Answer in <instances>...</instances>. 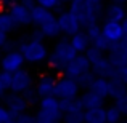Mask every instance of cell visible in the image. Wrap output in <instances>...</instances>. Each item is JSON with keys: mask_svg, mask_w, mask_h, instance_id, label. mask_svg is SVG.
Returning <instances> with one entry per match:
<instances>
[{"mask_svg": "<svg viewBox=\"0 0 127 123\" xmlns=\"http://www.w3.org/2000/svg\"><path fill=\"white\" fill-rule=\"evenodd\" d=\"M69 11L79 19L82 27L92 22H98L100 16L103 15L101 0H71Z\"/></svg>", "mask_w": 127, "mask_h": 123, "instance_id": "6da1fadb", "label": "cell"}, {"mask_svg": "<svg viewBox=\"0 0 127 123\" xmlns=\"http://www.w3.org/2000/svg\"><path fill=\"white\" fill-rule=\"evenodd\" d=\"M76 54H77V53L72 50V46L69 45V42L66 40V38H61V40H58L55 43L53 50L48 53L47 61H48V66L52 69L63 72V69L66 67V64H68Z\"/></svg>", "mask_w": 127, "mask_h": 123, "instance_id": "7a4b0ae2", "label": "cell"}, {"mask_svg": "<svg viewBox=\"0 0 127 123\" xmlns=\"http://www.w3.org/2000/svg\"><path fill=\"white\" fill-rule=\"evenodd\" d=\"M18 51L23 54L24 62H29V64H40V62L47 61V56H48L47 45L37 38H31V40L21 43Z\"/></svg>", "mask_w": 127, "mask_h": 123, "instance_id": "3957f363", "label": "cell"}, {"mask_svg": "<svg viewBox=\"0 0 127 123\" xmlns=\"http://www.w3.org/2000/svg\"><path fill=\"white\" fill-rule=\"evenodd\" d=\"M81 93L77 82L74 78H69L66 75L56 78L55 80V86H53V96L58 98L60 101L63 99H76Z\"/></svg>", "mask_w": 127, "mask_h": 123, "instance_id": "277c9868", "label": "cell"}, {"mask_svg": "<svg viewBox=\"0 0 127 123\" xmlns=\"http://www.w3.org/2000/svg\"><path fill=\"white\" fill-rule=\"evenodd\" d=\"M100 31H101V35L109 43H116L122 38H127V21L122 19L121 22H118V21H108L106 19L100 26Z\"/></svg>", "mask_w": 127, "mask_h": 123, "instance_id": "5b68a950", "label": "cell"}, {"mask_svg": "<svg viewBox=\"0 0 127 123\" xmlns=\"http://www.w3.org/2000/svg\"><path fill=\"white\" fill-rule=\"evenodd\" d=\"M89 70H90V62L87 61V58L84 54H76L74 58L66 64V67L63 69V75L77 80L82 74H85V72H89Z\"/></svg>", "mask_w": 127, "mask_h": 123, "instance_id": "8992f818", "label": "cell"}, {"mask_svg": "<svg viewBox=\"0 0 127 123\" xmlns=\"http://www.w3.org/2000/svg\"><path fill=\"white\" fill-rule=\"evenodd\" d=\"M56 22H58V27H60V34L63 35H72L76 32L82 31V26L79 22V19L72 15L71 11H61L58 16H56Z\"/></svg>", "mask_w": 127, "mask_h": 123, "instance_id": "52a82bcc", "label": "cell"}, {"mask_svg": "<svg viewBox=\"0 0 127 123\" xmlns=\"http://www.w3.org/2000/svg\"><path fill=\"white\" fill-rule=\"evenodd\" d=\"M108 61L111 62L113 66L119 67V66H127V38H122V40L111 43L108 48Z\"/></svg>", "mask_w": 127, "mask_h": 123, "instance_id": "ba28073f", "label": "cell"}, {"mask_svg": "<svg viewBox=\"0 0 127 123\" xmlns=\"http://www.w3.org/2000/svg\"><path fill=\"white\" fill-rule=\"evenodd\" d=\"M34 80H32V75L29 74L26 69H18L11 74V83H10V91L11 93H24L28 88H31Z\"/></svg>", "mask_w": 127, "mask_h": 123, "instance_id": "9c48e42d", "label": "cell"}, {"mask_svg": "<svg viewBox=\"0 0 127 123\" xmlns=\"http://www.w3.org/2000/svg\"><path fill=\"white\" fill-rule=\"evenodd\" d=\"M23 66H24V58L18 50L6 51L3 56H0V70L13 74L18 69H23Z\"/></svg>", "mask_w": 127, "mask_h": 123, "instance_id": "30bf717a", "label": "cell"}, {"mask_svg": "<svg viewBox=\"0 0 127 123\" xmlns=\"http://www.w3.org/2000/svg\"><path fill=\"white\" fill-rule=\"evenodd\" d=\"M39 112L55 118V120H61L63 112H61V107H60V99L55 98L53 94L39 98Z\"/></svg>", "mask_w": 127, "mask_h": 123, "instance_id": "8fae6325", "label": "cell"}, {"mask_svg": "<svg viewBox=\"0 0 127 123\" xmlns=\"http://www.w3.org/2000/svg\"><path fill=\"white\" fill-rule=\"evenodd\" d=\"M8 13L13 18V21L16 22V26H29L31 24V11L21 2L8 3Z\"/></svg>", "mask_w": 127, "mask_h": 123, "instance_id": "7c38bea8", "label": "cell"}, {"mask_svg": "<svg viewBox=\"0 0 127 123\" xmlns=\"http://www.w3.org/2000/svg\"><path fill=\"white\" fill-rule=\"evenodd\" d=\"M3 99H5V107L8 109V112L13 117H16L19 114H24L29 105L26 102V99L23 98V94H18V93H11L8 96H3Z\"/></svg>", "mask_w": 127, "mask_h": 123, "instance_id": "4fadbf2b", "label": "cell"}, {"mask_svg": "<svg viewBox=\"0 0 127 123\" xmlns=\"http://www.w3.org/2000/svg\"><path fill=\"white\" fill-rule=\"evenodd\" d=\"M29 11H31V24H34L35 27H40V26H43L45 22H48L50 19L55 18V15H53L52 10L42 8V6H39V5L31 6Z\"/></svg>", "mask_w": 127, "mask_h": 123, "instance_id": "5bb4252c", "label": "cell"}, {"mask_svg": "<svg viewBox=\"0 0 127 123\" xmlns=\"http://www.w3.org/2000/svg\"><path fill=\"white\" fill-rule=\"evenodd\" d=\"M55 75H50V74H47V75H42L40 78L37 80V83H35V86H34V89H35V93H37V96L39 98H43V96H50V94H53V86H55Z\"/></svg>", "mask_w": 127, "mask_h": 123, "instance_id": "9a60e30c", "label": "cell"}, {"mask_svg": "<svg viewBox=\"0 0 127 123\" xmlns=\"http://www.w3.org/2000/svg\"><path fill=\"white\" fill-rule=\"evenodd\" d=\"M68 42H69V45L72 46V50H74L77 54H82V53L90 46V40L85 35L84 31H79V32H76V34L69 35Z\"/></svg>", "mask_w": 127, "mask_h": 123, "instance_id": "2e32d148", "label": "cell"}, {"mask_svg": "<svg viewBox=\"0 0 127 123\" xmlns=\"http://www.w3.org/2000/svg\"><path fill=\"white\" fill-rule=\"evenodd\" d=\"M89 91H92L93 94L100 96L101 99L108 98V89H109V80L106 77H93L92 83L89 85Z\"/></svg>", "mask_w": 127, "mask_h": 123, "instance_id": "e0dca14e", "label": "cell"}, {"mask_svg": "<svg viewBox=\"0 0 127 123\" xmlns=\"http://www.w3.org/2000/svg\"><path fill=\"white\" fill-rule=\"evenodd\" d=\"M103 15L108 21L121 22L122 19H126V8L122 3H111V5H108L106 10H103Z\"/></svg>", "mask_w": 127, "mask_h": 123, "instance_id": "ac0fdd59", "label": "cell"}, {"mask_svg": "<svg viewBox=\"0 0 127 123\" xmlns=\"http://www.w3.org/2000/svg\"><path fill=\"white\" fill-rule=\"evenodd\" d=\"M84 123H106L105 107L98 105L92 109H84Z\"/></svg>", "mask_w": 127, "mask_h": 123, "instance_id": "d6986e66", "label": "cell"}, {"mask_svg": "<svg viewBox=\"0 0 127 123\" xmlns=\"http://www.w3.org/2000/svg\"><path fill=\"white\" fill-rule=\"evenodd\" d=\"M77 99L81 101V104H82V107H84V109H92V107L103 105V101H105V99H101L100 96L93 94V93L89 91V89H85L81 96H77Z\"/></svg>", "mask_w": 127, "mask_h": 123, "instance_id": "ffe728a7", "label": "cell"}, {"mask_svg": "<svg viewBox=\"0 0 127 123\" xmlns=\"http://www.w3.org/2000/svg\"><path fill=\"white\" fill-rule=\"evenodd\" d=\"M16 27H18V26L13 21V18L10 16V13L8 11H0V31L5 32V34H10V32H13Z\"/></svg>", "mask_w": 127, "mask_h": 123, "instance_id": "44dd1931", "label": "cell"}, {"mask_svg": "<svg viewBox=\"0 0 127 123\" xmlns=\"http://www.w3.org/2000/svg\"><path fill=\"white\" fill-rule=\"evenodd\" d=\"M60 107H61L63 114H64V112H81V110H84V107H82L81 101H79L77 98L76 99H63V101H60Z\"/></svg>", "mask_w": 127, "mask_h": 123, "instance_id": "7402d4cb", "label": "cell"}, {"mask_svg": "<svg viewBox=\"0 0 127 123\" xmlns=\"http://www.w3.org/2000/svg\"><path fill=\"white\" fill-rule=\"evenodd\" d=\"M122 96H127V91H126V85H124V83L109 82L108 98H111V99H118V98H122Z\"/></svg>", "mask_w": 127, "mask_h": 123, "instance_id": "603a6c76", "label": "cell"}, {"mask_svg": "<svg viewBox=\"0 0 127 123\" xmlns=\"http://www.w3.org/2000/svg\"><path fill=\"white\" fill-rule=\"evenodd\" d=\"M105 120L106 123H119L122 120V114L114 105H109V107H105Z\"/></svg>", "mask_w": 127, "mask_h": 123, "instance_id": "cb8c5ba5", "label": "cell"}, {"mask_svg": "<svg viewBox=\"0 0 127 123\" xmlns=\"http://www.w3.org/2000/svg\"><path fill=\"white\" fill-rule=\"evenodd\" d=\"M63 123H84V110L81 112H64L61 115Z\"/></svg>", "mask_w": 127, "mask_h": 123, "instance_id": "d4e9b609", "label": "cell"}, {"mask_svg": "<svg viewBox=\"0 0 127 123\" xmlns=\"http://www.w3.org/2000/svg\"><path fill=\"white\" fill-rule=\"evenodd\" d=\"M84 32H85L87 37H89V40L92 42L93 38H96L100 34H101V31H100V24H98V22H92V24H87L85 27H84Z\"/></svg>", "mask_w": 127, "mask_h": 123, "instance_id": "484cf974", "label": "cell"}, {"mask_svg": "<svg viewBox=\"0 0 127 123\" xmlns=\"http://www.w3.org/2000/svg\"><path fill=\"white\" fill-rule=\"evenodd\" d=\"M90 45H92V46H95L96 50H100V51L106 53V51H108V48H109V45H111V43H109V42L106 40V38L103 37L101 34H100V35H98L96 38H93V40L90 42Z\"/></svg>", "mask_w": 127, "mask_h": 123, "instance_id": "4316f807", "label": "cell"}, {"mask_svg": "<svg viewBox=\"0 0 127 123\" xmlns=\"http://www.w3.org/2000/svg\"><path fill=\"white\" fill-rule=\"evenodd\" d=\"M93 77H95V75H93V72H92V70H89V72H85V74H82L76 82H77V85H79V88H81V89H82V88L87 89V88H89V85L92 83Z\"/></svg>", "mask_w": 127, "mask_h": 123, "instance_id": "83f0119b", "label": "cell"}, {"mask_svg": "<svg viewBox=\"0 0 127 123\" xmlns=\"http://www.w3.org/2000/svg\"><path fill=\"white\" fill-rule=\"evenodd\" d=\"M21 94H23V98L26 99L28 104H34V102H37V99H39L37 93H35V89L32 88V86H31V88H28L24 93H21Z\"/></svg>", "mask_w": 127, "mask_h": 123, "instance_id": "f1b7e54d", "label": "cell"}, {"mask_svg": "<svg viewBox=\"0 0 127 123\" xmlns=\"http://www.w3.org/2000/svg\"><path fill=\"white\" fill-rule=\"evenodd\" d=\"M113 105H114L122 115H126L127 114V96H122V98L114 99V104H113Z\"/></svg>", "mask_w": 127, "mask_h": 123, "instance_id": "f546056e", "label": "cell"}, {"mask_svg": "<svg viewBox=\"0 0 127 123\" xmlns=\"http://www.w3.org/2000/svg\"><path fill=\"white\" fill-rule=\"evenodd\" d=\"M34 3L42 6V8H47V10H55L60 5L58 0H34Z\"/></svg>", "mask_w": 127, "mask_h": 123, "instance_id": "4dcf8cb0", "label": "cell"}, {"mask_svg": "<svg viewBox=\"0 0 127 123\" xmlns=\"http://www.w3.org/2000/svg\"><path fill=\"white\" fill-rule=\"evenodd\" d=\"M10 83H11V74L5 70H0V86L6 91L10 88Z\"/></svg>", "mask_w": 127, "mask_h": 123, "instance_id": "1f68e13d", "label": "cell"}, {"mask_svg": "<svg viewBox=\"0 0 127 123\" xmlns=\"http://www.w3.org/2000/svg\"><path fill=\"white\" fill-rule=\"evenodd\" d=\"M35 123H61V120H55V118L48 117V115L42 114V112H37V115L34 117Z\"/></svg>", "mask_w": 127, "mask_h": 123, "instance_id": "d6a6232c", "label": "cell"}, {"mask_svg": "<svg viewBox=\"0 0 127 123\" xmlns=\"http://www.w3.org/2000/svg\"><path fill=\"white\" fill-rule=\"evenodd\" d=\"M13 118V115L8 112V109L5 105H0V123H8Z\"/></svg>", "mask_w": 127, "mask_h": 123, "instance_id": "836d02e7", "label": "cell"}, {"mask_svg": "<svg viewBox=\"0 0 127 123\" xmlns=\"http://www.w3.org/2000/svg\"><path fill=\"white\" fill-rule=\"evenodd\" d=\"M6 43H8V34L0 31V50H2L3 46H6Z\"/></svg>", "mask_w": 127, "mask_h": 123, "instance_id": "e575fe53", "label": "cell"}, {"mask_svg": "<svg viewBox=\"0 0 127 123\" xmlns=\"http://www.w3.org/2000/svg\"><path fill=\"white\" fill-rule=\"evenodd\" d=\"M3 96H5V89L0 86V99H3Z\"/></svg>", "mask_w": 127, "mask_h": 123, "instance_id": "d590c367", "label": "cell"}, {"mask_svg": "<svg viewBox=\"0 0 127 123\" xmlns=\"http://www.w3.org/2000/svg\"><path fill=\"white\" fill-rule=\"evenodd\" d=\"M113 3H122V5H124L126 0H113Z\"/></svg>", "mask_w": 127, "mask_h": 123, "instance_id": "8d00e7d4", "label": "cell"}, {"mask_svg": "<svg viewBox=\"0 0 127 123\" xmlns=\"http://www.w3.org/2000/svg\"><path fill=\"white\" fill-rule=\"evenodd\" d=\"M58 2H60V3H69L71 0H58Z\"/></svg>", "mask_w": 127, "mask_h": 123, "instance_id": "74e56055", "label": "cell"}, {"mask_svg": "<svg viewBox=\"0 0 127 123\" xmlns=\"http://www.w3.org/2000/svg\"><path fill=\"white\" fill-rule=\"evenodd\" d=\"M0 56H2V51H0Z\"/></svg>", "mask_w": 127, "mask_h": 123, "instance_id": "f35d334b", "label": "cell"}]
</instances>
